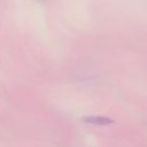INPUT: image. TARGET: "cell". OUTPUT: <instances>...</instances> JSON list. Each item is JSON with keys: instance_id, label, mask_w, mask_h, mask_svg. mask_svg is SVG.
Wrapping results in <instances>:
<instances>
[{"instance_id": "cell-1", "label": "cell", "mask_w": 147, "mask_h": 147, "mask_svg": "<svg viewBox=\"0 0 147 147\" xmlns=\"http://www.w3.org/2000/svg\"><path fill=\"white\" fill-rule=\"evenodd\" d=\"M88 121L92 123H96V124H108V123L111 122L110 119L108 118H104V117H92L91 119H89Z\"/></svg>"}]
</instances>
